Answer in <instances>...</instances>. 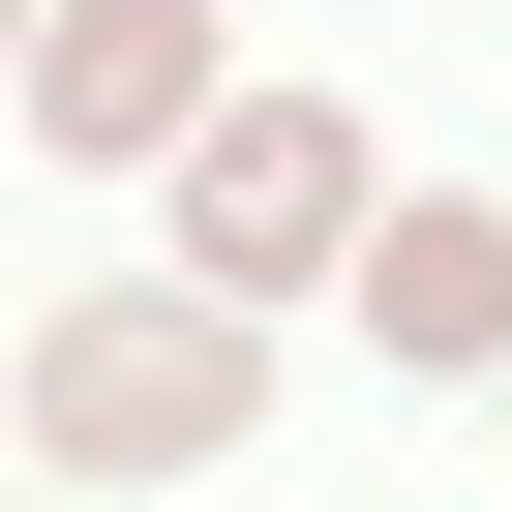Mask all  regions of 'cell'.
Segmentation results:
<instances>
[{"mask_svg": "<svg viewBox=\"0 0 512 512\" xmlns=\"http://www.w3.org/2000/svg\"><path fill=\"white\" fill-rule=\"evenodd\" d=\"M241 332H272V302H91L61 362H31V482H211L241 452V392H272V362H241Z\"/></svg>", "mask_w": 512, "mask_h": 512, "instance_id": "cell-1", "label": "cell"}, {"mask_svg": "<svg viewBox=\"0 0 512 512\" xmlns=\"http://www.w3.org/2000/svg\"><path fill=\"white\" fill-rule=\"evenodd\" d=\"M362 211H392V151H362L332 91H211V121H181V272H211V302L362 272Z\"/></svg>", "mask_w": 512, "mask_h": 512, "instance_id": "cell-2", "label": "cell"}, {"mask_svg": "<svg viewBox=\"0 0 512 512\" xmlns=\"http://www.w3.org/2000/svg\"><path fill=\"white\" fill-rule=\"evenodd\" d=\"M0 91H31L61 151H181V121H211V0H61Z\"/></svg>", "mask_w": 512, "mask_h": 512, "instance_id": "cell-3", "label": "cell"}, {"mask_svg": "<svg viewBox=\"0 0 512 512\" xmlns=\"http://www.w3.org/2000/svg\"><path fill=\"white\" fill-rule=\"evenodd\" d=\"M362 332L392 362H512V211H362Z\"/></svg>", "mask_w": 512, "mask_h": 512, "instance_id": "cell-4", "label": "cell"}, {"mask_svg": "<svg viewBox=\"0 0 512 512\" xmlns=\"http://www.w3.org/2000/svg\"><path fill=\"white\" fill-rule=\"evenodd\" d=\"M0 61H31V0H0Z\"/></svg>", "mask_w": 512, "mask_h": 512, "instance_id": "cell-5", "label": "cell"}]
</instances>
